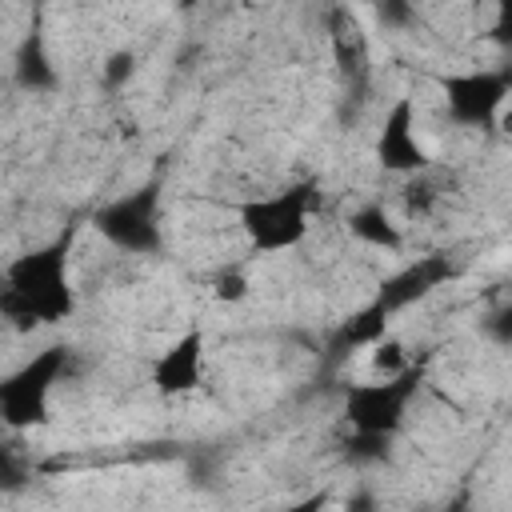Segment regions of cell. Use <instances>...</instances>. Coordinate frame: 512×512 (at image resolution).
Listing matches in <instances>:
<instances>
[{
	"label": "cell",
	"mask_w": 512,
	"mask_h": 512,
	"mask_svg": "<svg viewBox=\"0 0 512 512\" xmlns=\"http://www.w3.org/2000/svg\"><path fill=\"white\" fill-rule=\"evenodd\" d=\"M72 232L12 256L0 272V320L12 332H36L72 320L76 288L68 276Z\"/></svg>",
	"instance_id": "cell-1"
},
{
	"label": "cell",
	"mask_w": 512,
	"mask_h": 512,
	"mask_svg": "<svg viewBox=\"0 0 512 512\" xmlns=\"http://www.w3.org/2000/svg\"><path fill=\"white\" fill-rule=\"evenodd\" d=\"M72 352L64 344L40 348L32 360L0 376V424L12 432H32L52 420V392L68 376Z\"/></svg>",
	"instance_id": "cell-3"
},
{
	"label": "cell",
	"mask_w": 512,
	"mask_h": 512,
	"mask_svg": "<svg viewBox=\"0 0 512 512\" xmlns=\"http://www.w3.org/2000/svg\"><path fill=\"white\" fill-rule=\"evenodd\" d=\"M488 332L496 336V344H512V308L508 304L488 316Z\"/></svg>",
	"instance_id": "cell-21"
},
{
	"label": "cell",
	"mask_w": 512,
	"mask_h": 512,
	"mask_svg": "<svg viewBox=\"0 0 512 512\" xmlns=\"http://www.w3.org/2000/svg\"><path fill=\"white\" fill-rule=\"evenodd\" d=\"M436 200H440V192H436V184H432L424 172L408 176L404 188H400V208H404L408 220H424V216L436 208Z\"/></svg>",
	"instance_id": "cell-15"
},
{
	"label": "cell",
	"mask_w": 512,
	"mask_h": 512,
	"mask_svg": "<svg viewBox=\"0 0 512 512\" xmlns=\"http://www.w3.org/2000/svg\"><path fill=\"white\" fill-rule=\"evenodd\" d=\"M332 44H336V64H340V76L344 80H356L364 72V40H360V28L348 12H336L332 16Z\"/></svg>",
	"instance_id": "cell-13"
},
{
	"label": "cell",
	"mask_w": 512,
	"mask_h": 512,
	"mask_svg": "<svg viewBox=\"0 0 512 512\" xmlns=\"http://www.w3.org/2000/svg\"><path fill=\"white\" fill-rule=\"evenodd\" d=\"M196 4H200V0H172V8H176V12H192Z\"/></svg>",
	"instance_id": "cell-22"
},
{
	"label": "cell",
	"mask_w": 512,
	"mask_h": 512,
	"mask_svg": "<svg viewBox=\"0 0 512 512\" xmlns=\"http://www.w3.org/2000/svg\"><path fill=\"white\" fill-rule=\"evenodd\" d=\"M92 228L120 252L128 256H156L164 248V232H160V184L148 180L116 200H108L104 208H96Z\"/></svg>",
	"instance_id": "cell-5"
},
{
	"label": "cell",
	"mask_w": 512,
	"mask_h": 512,
	"mask_svg": "<svg viewBox=\"0 0 512 512\" xmlns=\"http://www.w3.org/2000/svg\"><path fill=\"white\" fill-rule=\"evenodd\" d=\"M424 372L420 368H400L396 376H376V380H360L348 384L344 392V420L352 432H368V436H396L404 428L408 404L420 392Z\"/></svg>",
	"instance_id": "cell-4"
},
{
	"label": "cell",
	"mask_w": 512,
	"mask_h": 512,
	"mask_svg": "<svg viewBox=\"0 0 512 512\" xmlns=\"http://www.w3.org/2000/svg\"><path fill=\"white\" fill-rule=\"evenodd\" d=\"M376 164L392 176H416L428 172L432 156L416 136V100L396 96L384 112V124L376 132Z\"/></svg>",
	"instance_id": "cell-7"
},
{
	"label": "cell",
	"mask_w": 512,
	"mask_h": 512,
	"mask_svg": "<svg viewBox=\"0 0 512 512\" xmlns=\"http://www.w3.org/2000/svg\"><path fill=\"white\" fill-rule=\"evenodd\" d=\"M368 368L376 372V376H396L400 368H408V348H404V340H396V336H380V340H372L368 344Z\"/></svg>",
	"instance_id": "cell-16"
},
{
	"label": "cell",
	"mask_w": 512,
	"mask_h": 512,
	"mask_svg": "<svg viewBox=\"0 0 512 512\" xmlns=\"http://www.w3.org/2000/svg\"><path fill=\"white\" fill-rule=\"evenodd\" d=\"M388 312L376 304V300H368L364 308H356L344 324H340V332H336V340H332V352H352V348H368L372 340H380L384 332H388Z\"/></svg>",
	"instance_id": "cell-12"
},
{
	"label": "cell",
	"mask_w": 512,
	"mask_h": 512,
	"mask_svg": "<svg viewBox=\"0 0 512 512\" xmlns=\"http://www.w3.org/2000/svg\"><path fill=\"white\" fill-rule=\"evenodd\" d=\"M316 208V184L312 180H296L284 184L268 196H248L236 204V224L248 240L252 252L260 256H276L296 248L308 236V220Z\"/></svg>",
	"instance_id": "cell-2"
},
{
	"label": "cell",
	"mask_w": 512,
	"mask_h": 512,
	"mask_svg": "<svg viewBox=\"0 0 512 512\" xmlns=\"http://www.w3.org/2000/svg\"><path fill=\"white\" fill-rule=\"evenodd\" d=\"M12 84L20 92H32V96H44V92H56L60 88V68L48 52V40L40 28H32L20 44H16V56H12Z\"/></svg>",
	"instance_id": "cell-10"
},
{
	"label": "cell",
	"mask_w": 512,
	"mask_h": 512,
	"mask_svg": "<svg viewBox=\"0 0 512 512\" xmlns=\"http://www.w3.org/2000/svg\"><path fill=\"white\" fill-rule=\"evenodd\" d=\"M208 288H212V300H220V304H240V300H248L252 280H248L244 268H220V272H212Z\"/></svg>",
	"instance_id": "cell-17"
},
{
	"label": "cell",
	"mask_w": 512,
	"mask_h": 512,
	"mask_svg": "<svg viewBox=\"0 0 512 512\" xmlns=\"http://www.w3.org/2000/svg\"><path fill=\"white\" fill-rule=\"evenodd\" d=\"M204 360H208L204 328H184L152 360V388L160 396H192L204 384Z\"/></svg>",
	"instance_id": "cell-9"
},
{
	"label": "cell",
	"mask_w": 512,
	"mask_h": 512,
	"mask_svg": "<svg viewBox=\"0 0 512 512\" xmlns=\"http://www.w3.org/2000/svg\"><path fill=\"white\" fill-rule=\"evenodd\" d=\"M508 92H512V76L504 68H464L440 76L444 112L460 128H488L500 116Z\"/></svg>",
	"instance_id": "cell-6"
},
{
	"label": "cell",
	"mask_w": 512,
	"mask_h": 512,
	"mask_svg": "<svg viewBox=\"0 0 512 512\" xmlns=\"http://www.w3.org/2000/svg\"><path fill=\"white\" fill-rule=\"evenodd\" d=\"M28 480H32V472H28V460L20 456V448L0 440V492H16Z\"/></svg>",
	"instance_id": "cell-20"
},
{
	"label": "cell",
	"mask_w": 512,
	"mask_h": 512,
	"mask_svg": "<svg viewBox=\"0 0 512 512\" xmlns=\"http://www.w3.org/2000/svg\"><path fill=\"white\" fill-rule=\"evenodd\" d=\"M136 72H140V56L132 48H112L104 56V64H100V84L108 92H124L136 80Z\"/></svg>",
	"instance_id": "cell-14"
},
{
	"label": "cell",
	"mask_w": 512,
	"mask_h": 512,
	"mask_svg": "<svg viewBox=\"0 0 512 512\" xmlns=\"http://www.w3.org/2000/svg\"><path fill=\"white\" fill-rule=\"evenodd\" d=\"M348 232L368 244V248H380V252H400L404 248V232L400 224L388 216L384 204H360L356 212H348Z\"/></svg>",
	"instance_id": "cell-11"
},
{
	"label": "cell",
	"mask_w": 512,
	"mask_h": 512,
	"mask_svg": "<svg viewBox=\"0 0 512 512\" xmlns=\"http://www.w3.org/2000/svg\"><path fill=\"white\" fill-rule=\"evenodd\" d=\"M388 444L392 436H368V432H352L344 440V456L352 464H384L388 460Z\"/></svg>",
	"instance_id": "cell-18"
},
{
	"label": "cell",
	"mask_w": 512,
	"mask_h": 512,
	"mask_svg": "<svg viewBox=\"0 0 512 512\" xmlns=\"http://www.w3.org/2000/svg\"><path fill=\"white\" fill-rule=\"evenodd\" d=\"M420 4H448V0H420Z\"/></svg>",
	"instance_id": "cell-23"
},
{
	"label": "cell",
	"mask_w": 512,
	"mask_h": 512,
	"mask_svg": "<svg viewBox=\"0 0 512 512\" xmlns=\"http://www.w3.org/2000/svg\"><path fill=\"white\" fill-rule=\"evenodd\" d=\"M448 280H456V264H452V256H444V252L416 256V260L404 264L400 272L384 276L372 300H376L388 316H396V312H404V308L428 300V296H432L436 288H444Z\"/></svg>",
	"instance_id": "cell-8"
},
{
	"label": "cell",
	"mask_w": 512,
	"mask_h": 512,
	"mask_svg": "<svg viewBox=\"0 0 512 512\" xmlns=\"http://www.w3.org/2000/svg\"><path fill=\"white\" fill-rule=\"evenodd\" d=\"M384 32H408L416 24V0H372Z\"/></svg>",
	"instance_id": "cell-19"
}]
</instances>
